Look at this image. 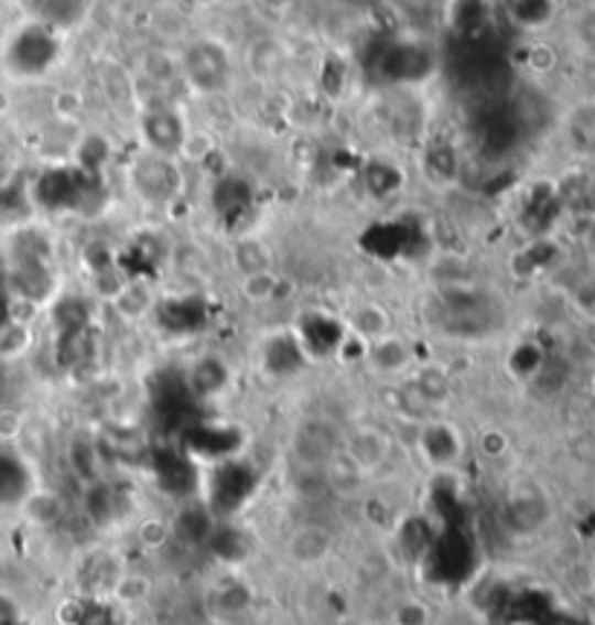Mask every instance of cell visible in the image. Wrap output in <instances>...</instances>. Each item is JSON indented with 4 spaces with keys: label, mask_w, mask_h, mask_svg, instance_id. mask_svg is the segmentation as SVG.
I'll return each mask as SVG.
<instances>
[{
    "label": "cell",
    "mask_w": 595,
    "mask_h": 625,
    "mask_svg": "<svg viewBox=\"0 0 595 625\" xmlns=\"http://www.w3.org/2000/svg\"><path fill=\"white\" fill-rule=\"evenodd\" d=\"M183 71H186V79L195 88L215 94V90H221L230 82V58H227V50L218 41H198L183 56Z\"/></svg>",
    "instance_id": "6da1fadb"
},
{
    "label": "cell",
    "mask_w": 595,
    "mask_h": 625,
    "mask_svg": "<svg viewBox=\"0 0 595 625\" xmlns=\"http://www.w3.org/2000/svg\"><path fill=\"white\" fill-rule=\"evenodd\" d=\"M343 433L326 419H309L294 431V460L309 468H323L334 451L340 449Z\"/></svg>",
    "instance_id": "7a4b0ae2"
},
{
    "label": "cell",
    "mask_w": 595,
    "mask_h": 625,
    "mask_svg": "<svg viewBox=\"0 0 595 625\" xmlns=\"http://www.w3.org/2000/svg\"><path fill=\"white\" fill-rule=\"evenodd\" d=\"M419 451L433 468H451V465L462 463L465 440H462V431L456 425H451L445 419H433L421 428Z\"/></svg>",
    "instance_id": "3957f363"
},
{
    "label": "cell",
    "mask_w": 595,
    "mask_h": 625,
    "mask_svg": "<svg viewBox=\"0 0 595 625\" xmlns=\"http://www.w3.org/2000/svg\"><path fill=\"white\" fill-rule=\"evenodd\" d=\"M340 449L346 451V454H349V457L355 460L360 468H364V472L375 474L389 460L392 440H389V433L381 431V428L360 425L351 433H343Z\"/></svg>",
    "instance_id": "277c9868"
},
{
    "label": "cell",
    "mask_w": 595,
    "mask_h": 625,
    "mask_svg": "<svg viewBox=\"0 0 595 625\" xmlns=\"http://www.w3.org/2000/svg\"><path fill=\"white\" fill-rule=\"evenodd\" d=\"M334 550V536L328 529L317 527V524H302L288 536L285 553L288 559L300 564V568H314L332 556Z\"/></svg>",
    "instance_id": "5b68a950"
},
{
    "label": "cell",
    "mask_w": 595,
    "mask_h": 625,
    "mask_svg": "<svg viewBox=\"0 0 595 625\" xmlns=\"http://www.w3.org/2000/svg\"><path fill=\"white\" fill-rule=\"evenodd\" d=\"M320 472L326 477L328 489H332L337 497H346V500H355V497L364 495L366 483L372 477V474L364 472V468H360V465H357L343 449L334 451Z\"/></svg>",
    "instance_id": "8992f818"
},
{
    "label": "cell",
    "mask_w": 595,
    "mask_h": 625,
    "mask_svg": "<svg viewBox=\"0 0 595 625\" xmlns=\"http://www.w3.org/2000/svg\"><path fill=\"white\" fill-rule=\"evenodd\" d=\"M410 364H413V349H410L404 337L387 332V335L369 341V367L375 373H381V376H401V373L410 369Z\"/></svg>",
    "instance_id": "52a82bcc"
}]
</instances>
